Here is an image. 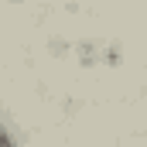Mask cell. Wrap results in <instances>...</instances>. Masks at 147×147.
Segmentation results:
<instances>
[{"mask_svg": "<svg viewBox=\"0 0 147 147\" xmlns=\"http://www.w3.org/2000/svg\"><path fill=\"white\" fill-rule=\"evenodd\" d=\"M3 147H17V140H14V130L3 123Z\"/></svg>", "mask_w": 147, "mask_h": 147, "instance_id": "1", "label": "cell"}]
</instances>
